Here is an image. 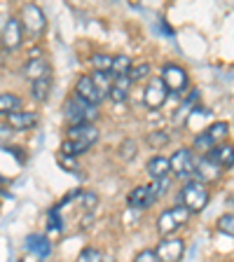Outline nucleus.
<instances>
[{"mask_svg":"<svg viewBox=\"0 0 234 262\" xmlns=\"http://www.w3.org/2000/svg\"><path fill=\"white\" fill-rule=\"evenodd\" d=\"M22 31H26L31 38H40L47 28V16L35 3H26L22 7Z\"/></svg>","mask_w":234,"mask_h":262,"instance_id":"obj_4","label":"nucleus"},{"mask_svg":"<svg viewBox=\"0 0 234 262\" xmlns=\"http://www.w3.org/2000/svg\"><path fill=\"white\" fill-rule=\"evenodd\" d=\"M197 96H199V92H192V96L187 98V101H185V103H183V105H180V110H178V113H176V120H174L176 124H183V122H185L187 117H190V113H192V105L197 103Z\"/></svg>","mask_w":234,"mask_h":262,"instance_id":"obj_26","label":"nucleus"},{"mask_svg":"<svg viewBox=\"0 0 234 262\" xmlns=\"http://www.w3.org/2000/svg\"><path fill=\"white\" fill-rule=\"evenodd\" d=\"M166 96H169V92L164 89L162 80H159V77H153V80L145 84V92H143V103H145L150 110H157V108H162V105L166 103Z\"/></svg>","mask_w":234,"mask_h":262,"instance_id":"obj_10","label":"nucleus"},{"mask_svg":"<svg viewBox=\"0 0 234 262\" xmlns=\"http://www.w3.org/2000/svg\"><path fill=\"white\" fill-rule=\"evenodd\" d=\"M68 138L66 141H77V143H84V145L92 147L94 143L98 141V129L94 124H77V126H68Z\"/></svg>","mask_w":234,"mask_h":262,"instance_id":"obj_12","label":"nucleus"},{"mask_svg":"<svg viewBox=\"0 0 234 262\" xmlns=\"http://www.w3.org/2000/svg\"><path fill=\"white\" fill-rule=\"evenodd\" d=\"M145 77H150V63H136V66H131L129 73H126V80H129L131 84L145 80Z\"/></svg>","mask_w":234,"mask_h":262,"instance_id":"obj_25","label":"nucleus"},{"mask_svg":"<svg viewBox=\"0 0 234 262\" xmlns=\"http://www.w3.org/2000/svg\"><path fill=\"white\" fill-rule=\"evenodd\" d=\"M56 162H59L61 166L68 171V173H75V171H80V166H77V162L73 157H63V155H59V157H56Z\"/></svg>","mask_w":234,"mask_h":262,"instance_id":"obj_33","label":"nucleus"},{"mask_svg":"<svg viewBox=\"0 0 234 262\" xmlns=\"http://www.w3.org/2000/svg\"><path fill=\"white\" fill-rule=\"evenodd\" d=\"M63 115H66V120H68V124L77 126V124H92L96 120L98 110H96V105H89L87 101H82L80 96L73 94L63 105Z\"/></svg>","mask_w":234,"mask_h":262,"instance_id":"obj_2","label":"nucleus"},{"mask_svg":"<svg viewBox=\"0 0 234 262\" xmlns=\"http://www.w3.org/2000/svg\"><path fill=\"white\" fill-rule=\"evenodd\" d=\"M22 108V98L16 96V94L12 92H5V94H0V115H12L16 113V110Z\"/></svg>","mask_w":234,"mask_h":262,"instance_id":"obj_22","label":"nucleus"},{"mask_svg":"<svg viewBox=\"0 0 234 262\" xmlns=\"http://www.w3.org/2000/svg\"><path fill=\"white\" fill-rule=\"evenodd\" d=\"M129 92H131V82L126 80V75L113 77V84L108 89V96L113 98V103H124L129 98Z\"/></svg>","mask_w":234,"mask_h":262,"instance_id":"obj_18","label":"nucleus"},{"mask_svg":"<svg viewBox=\"0 0 234 262\" xmlns=\"http://www.w3.org/2000/svg\"><path fill=\"white\" fill-rule=\"evenodd\" d=\"M26 251H28V255L42 260V257H47L49 253H52V244H49V239L42 234H31L26 239Z\"/></svg>","mask_w":234,"mask_h":262,"instance_id":"obj_16","label":"nucleus"},{"mask_svg":"<svg viewBox=\"0 0 234 262\" xmlns=\"http://www.w3.org/2000/svg\"><path fill=\"white\" fill-rule=\"evenodd\" d=\"M190 220V213L185 211L183 206H174V208H166V211L159 213L157 218V232L162 239H166V236H174L176 232H178L183 225Z\"/></svg>","mask_w":234,"mask_h":262,"instance_id":"obj_3","label":"nucleus"},{"mask_svg":"<svg viewBox=\"0 0 234 262\" xmlns=\"http://www.w3.org/2000/svg\"><path fill=\"white\" fill-rule=\"evenodd\" d=\"M131 68V59L126 54H120V56H113V66H110V75L113 77H120V75H126Z\"/></svg>","mask_w":234,"mask_h":262,"instance_id":"obj_24","label":"nucleus"},{"mask_svg":"<svg viewBox=\"0 0 234 262\" xmlns=\"http://www.w3.org/2000/svg\"><path fill=\"white\" fill-rule=\"evenodd\" d=\"M155 255L159 262H180L185 255V241L178 239V236H166L157 244Z\"/></svg>","mask_w":234,"mask_h":262,"instance_id":"obj_8","label":"nucleus"},{"mask_svg":"<svg viewBox=\"0 0 234 262\" xmlns=\"http://www.w3.org/2000/svg\"><path fill=\"white\" fill-rule=\"evenodd\" d=\"M218 232H223V234H227V236L234 234V215L232 213H225V215L218 218Z\"/></svg>","mask_w":234,"mask_h":262,"instance_id":"obj_32","label":"nucleus"},{"mask_svg":"<svg viewBox=\"0 0 234 262\" xmlns=\"http://www.w3.org/2000/svg\"><path fill=\"white\" fill-rule=\"evenodd\" d=\"M24 42V31H22V24L16 16H10L3 26V33H0V45L7 49V52H14L19 49Z\"/></svg>","mask_w":234,"mask_h":262,"instance_id":"obj_9","label":"nucleus"},{"mask_svg":"<svg viewBox=\"0 0 234 262\" xmlns=\"http://www.w3.org/2000/svg\"><path fill=\"white\" fill-rule=\"evenodd\" d=\"M7 126L12 131H24V129H33V126L38 124V113H33V110H16V113L7 115Z\"/></svg>","mask_w":234,"mask_h":262,"instance_id":"obj_13","label":"nucleus"},{"mask_svg":"<svg viewBox=\"0 0 234 262\" xmlns=\"http://www.w3.org/2000/svg\"><path fill=\"white\" fill-rule=\"evenodd\" d=\"M162 84H164V89L169 94H180V92H185L187 89V73L180 68V66H176V63H166L162 68Z\"/></svg>","mask_w":234,"mask_h":262,"instance_id":"obj_7","label":"nucleus"},{"mask_svg":"<svg viewBox=\"0 0 234 262\" xmlns=\"http://www.w3.org/2000/svg\"><path fill=\"white\" fill-rule=\"evenodd\" d=\"M0 190H3V176H0Z\"/></svg>","mask_w":234,"mask_h":262,"instance_id":"obj_38","label":"nucleus"},{"mask_svg":"<svg viewBox=\"0 0 234 262\" xmlns=\"http://www.w3.org/2000/svg\"><path fill=\"white\" fill-rule=\"evenodd\" d=\"M195 162L197 157L190 147H180V150H176L169 157V171L180 180L192 178L195 176Z\"/></svg>","mask_w":234,"mask_h":262,"instance_id":"obj_5","label":"nucleus"},{"mask_svg":"<svg viewBox=\"0 0 234 262\" xmlns=\"http://www.w3.org/2000/svg\"><path fill=\"white\" fill-rule=\"evenodd\" d=\"M134 262H159L157 255H155V251H150V248H145V251L136 253V257H134Z\"/></svg>","mask_w":234,"mask_h":262,"instance_id":"obj_35","label":"nucleus"},{"mask_svg":"<svg viewBox=\"0 0 234 262\" xmlns=\"http://www.w3.org/2000/svg\"><path fill=\"white\" fill-rule=\"evenodd\" d=\"M75 96H80L82 101H87L89 105H98L103 101L101 92H98L96 84H94L92 75H80V80L75 82Z\"/></svg>","mask_w":234,"mask_h":262,"instance_id":"obj_11","label":"nucleus"},{"mask_svg":"<svg viewBox=\"0 0 234 262\" xmlns=\"http://www.w3.org/2000/svg\"><path fill=\"white\" fill-rule=\"evenodd\" d=\"M227 131H229L227 122H213V124L208 126L206 131H202V134L195 138V150H202V152H208V150H213L216 145H220V143L225 141Z\"/></svg>","mask_w":234,"mask_h":262,"instance_id":"obj_6","label":"nucleus"},{"mask_svg":"<svg viewBox=\"0 0 234 262\" xmlns=\"http://www.w3.org/2000/svg\"><path fill=\"white\" fill-rule=\"evenodd\" d=\"M47 229L52 232V234H61V232H63V220H61L59 208L56 206L47 213Z\"/></svg>","mask_w":234,"mask_h":262,"instance_id":"obj_27","label":"nucleus"},{"mask_svg":"<svg viewBox=\"0 0 234 262\" xmlns=\"http://www.w3.org/2000/svg\"><path fill=\"white\" fill-rule=\"evenodd\" d=\"M147 143H150V145H155V147H159V145H164V143H169V134H162V131L150 134V136H147Z\"/></svg>","mask_w":234,"mask_h":262,"instance_id":"obj_34","label":"nucleus"},{"mask_svg":"<svg viewBox=\"0 0 234 262\" xmlns=\"http://www.w3.org/2000/svg\"><path fill=\"white\" fill-rule=\"evenodd\" d=\"M136 157V143L134 141H126L122 145V159H134Z\"/></svg>","mask_w":234,"mask_h":262,"instance_id":"obj_36","label":"nucleus"},{"mask_svg":"<svg viewBox=\"0 0 234 262\" xmlns=\"http://www.w3.org/2000/svg\"><path fill=\"white\" fill-rule=\"evenodd\" d=\"M206 157L218 164L220 169H232V145H216L206 152Z\"/></svg>","mask_w":234,"mask_h":262,"instance_id":"obj_21","label":"nucleus"},{"mask_svg":"<svg viewBox=\"0 0 234 262\" xmlns=\"http://www.w3.org/2000/svg\"><path fill=\"white\" fill-rule=\"evenodd\" d=\"M208 199H211L208 185H204L202 180H187L185 185L180 187V204L178 206H183L192 215V213H202L204 208H206Z\"/></svg>","mask_w":234,"mask_h":262,"instance_id":"obj_1","label":"nucleus"},{"mask_svg":"<svg viewBox=\"0 0 234 262\" xmlns=\"http://www.w3.org/2000/svg\"><path fill=\"white\" fill-rule=\"evenodd\" d=\"M24 77H28V80H38V77H45L49 75V61L42 59V56H31V59L26 61V66L22 68Z\"/></svg>","mask_w":234,"mask_h":262,"instance_id":"obj_15","label":"nucleus"},{"mask_svg":"<svg viewBox=\"0 0 234 262\" xmlns=\"http://www.w3.org/2000/svg\"><path fill=\"white\" fill-rule=\"evenodd\" d=\"M220 171H223V169H220L216 162H211L206 155H204L202 159H197V162H195V173L202 176V178H206V183H208V180H218L220 178ZM206 183H204V185H206Z\"/></svg>","mask_w":234,"mask_h":262,"instance_id":"obj_19","label":"nucleus"},{"mask_svg":"<svg viewBox=\"0 0 234 262\" xmlns=\"http://www.w3.org/2000/svg\"><path fill=\"white\" fill-rule=\"evenodd\" d=\"M80 202H82V208H84V211H89L92 213L94 208H96V204H98V194L96 192H92V190H80Z\"/></svg>","mask_w":234,"mask_h":262,"instance_id":"obj_30","label":"nucleus"},{"mask_svg":"<svg viewBox=\"0 0 234 262\" xmlns=\"http://www.w3.org/2000/svg\"><path fill=\"white\" fill-rule=\"evenodd\" d=\"M92 80H94V84H96V89L101 92V96L108 94L110 84H113V75H110V73H94Z\"/></svg>","mask_w":234,"mask_h":262,"instance_id":"obj_29","label":"nucleus"},{"mask_svg":"<svg viewBox=\"0 0 234 262\" xmlns=\"http://www.w3.org/2000/svg\"><path fill=\"white\" fill-rule=\"evenodd\" d=\"M49 92H52V73L31 82V96H33V101L45 103V101H47V96H49Z\"/></svg>","mask_w":234,"mask_h":262,"instance_id":"obj_20","label":"nucleus"},{"mask_svg":"<svg viewBox=\"0 0 234 262\" xmlns=\"http://www.w3.org/2000/svg\"><path fill=\"white\" fill-rule=\"evenodd\" d=\"M89 150V145H84V143H77V141H63L61 143V155L63 157H80V155H84Z\"/></svg>","mask_w":234,"mask_h":262,"instance_id":"obj_23","label":"nucleus"},{"mask_svg":"<svg viewBox=\"0 0 234 262\" xmlns=\"http://www.w3.org/2000/svg\"><path fill=\"white\" fill-rule=\"evenodd\" d=\"M10 138H12V129L5 124V122H0V145H5Z\"/></svg>","mask_w":234,"mask_h":262,"instance_id":"obj_37","label":"nucleus"},{"mask_svg":"<svg viewBox=\"0 0 234 262\" xmlns=\"http://www.w3.org/2000/svg\"><path fill=\"white\" fill-rule=\"evenodd\" d=\"M126 202H129L131 208L143 211V208H150V206H153L157 199H155L153 190H150L147 185H138V187H134V190H131V194L126 196Z\"/></svg>","mask_w":234,"mask_h":262,"instance_id":"obj_14","label":"nucleus"},{"mask_svg":"<svg viewBox=\"0 0 234 262\" xmlns=\"http://www.w3.org/2000/svg\"><path fill=\"white\" fill-rule=\"evenodd\" d=\"M145 171H147V176H150L153 183H157V180H162V178H169V159L162 157V155L150 157L145 164Z\"/></svg>","mask_w":234,"mask_h":262,"instance_id":"obj_17","label":"nucleus"},{"mask_svg":"<svg viewBox=\"0 0 234 262\" xmlns=\"http://www.w3.org/2000/svg\"><path fill=\"white\" fill-rule=\"evenodd\" d=\"M92 66L96 73H110V66H113V56L110 54H94L92 56Z\"/></svg>","mask_w":234,"mask_h":262,"instance_id":"obj_28","label":"nucleus"},{"mask_svg":"<svg viewBox=\"0 0 234 262\" xmlns=\"http://www.w3.org/2000/svg\"><path fill=\"white\" fill-rule=\"evenodd\" d=\"M77 262H103V253L98 251V248H92V246H87V248H82L80 255H77Z\"/></svg>","mask_w":234,"mask_h":262,"instance_id":"obj_31","label":"nucleus"}]
</instances>
